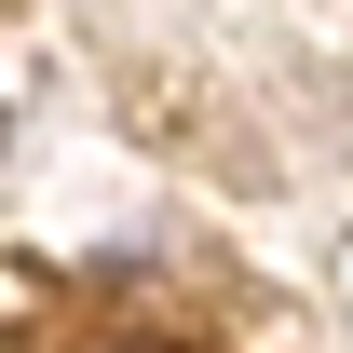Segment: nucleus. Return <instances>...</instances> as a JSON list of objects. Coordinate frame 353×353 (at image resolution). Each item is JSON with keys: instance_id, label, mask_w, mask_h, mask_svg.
Instances as JSON below:
<instances>
[{"instance_id": "1", "label": "nucleus", "mask_w": 353, "mask_h": 353, "mask_svg": "<svg viewBox=\"0 0 353 353\" xmlns=\"http://www.w3.org/2000/svg\"><path fill=\"white\" fill-rule=\"evenodd\" d=\"M123 353H176V340H123Z\"/></svg>"}]
</instances>
